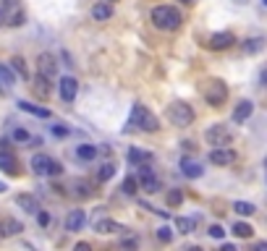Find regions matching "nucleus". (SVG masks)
I'll return each instance as SVG.
<instances>
[{
  "instance_id": "nucleus-34",
  "label": "nucleus",
  "mask_w": 267,
  "mask_h": 251,
  "mask_svg": "<svg viewBox=\"0 0 267 251\" xmlns=\"http://www.w3.org/2000/svg\"><path fill=\"white\" fill-rule=\"evenodd\" d=\"M262 50V39H247L243 44V53H259Z\"/></svg>"
},
{
  "instance_id": "nucleus-7",
  "label": "nucleus",
  "mask_w": 267,
  "mask_h": 251,
  "mask_svg": "<svg viewBox=\"0 0 267 251\" xmlns=\"http://www.w3.org/2000/svg\"><path fill=\"white\" fill-rule=\"evenodd\" d=\"M58 92H60V100L63 102H74L76 95H79V81L74 76H63L58 81Z\"/></svg>"
},
{
  "instance_id": "nucleus-46",
  "label": "nucleus",
  "mask_w": 267,
  "mask_h": 251,
  "mask_svg": "<svg viewBox=\"0 0 267 251\" xmlns=\"http://www.w3.org/2000/svg\"><path fill=\"white\" fill-rule=\"evenodd\" d=\"M0 24H3V13H0Z\"/></svg>"
},
{
  "instance_id": "nucleus-29",
  "label": "nucleus",
  "mask_w": 267,
  "mask_h": 251,
  "mask_svg": "<svg viewBox=\"0 0 267 251\" xmlns=\"http://www.w3.org/2000/svg\"><path fill=\"white\" fill-rule=\"evenodd\" d=\"M137 186H139V180H137V178H134V175H126V178H123V184H121V189H123V194H128V196H134V194H137V191H139Z\"/></svg>"
},
{
  "instance_id": "nucleus-45",
  "label": "nucleus",
  "mask_w": 267,
  "mask_h": 251,
  "mask_svg": "<svg viewBox=\"0 0 267 251\" xmlns=\"http://www.w3.org/2000/svg\"><path fill=\"white\" fill-rule=\"evenodd\" d=\"M236 3H247V0H236Z\"/></svg>"
},
{
  "instance_id": "nucleus-44",
  "label": "nucleus",
  "mask_w": 267,
  "mask_h": 251,
  "mask_svg": "<svg viewBox=\"0 0 267 251\" xmlns=\"http://www.w3.org/2000/svg\"><path fill=\"white\" fill-rule=\"evenodd\" d=\"M181 3H184V6H191V3H194V0H181Z\"/></svg>"
},
{
  "instance_id": "nucleus-12",
  "label": "nucleus",
  "mask_w": 267,
  "mask_h": 251,
  "mask_svg": "<svg viewBox=\"0 0 267 251\" xmlns=\"http://www.w3.org/2000/svg\"><path fill=\"white\" fill-rule=\"evenodd\" d=\"M84 222H86V212L84 210H71L69 215H65V231L76 233V231L84 227Z\"/></svg>"
},
{
  "instance_id": "nucleus-8",
  "label": "nucleus",
  "mask_w": 267,
  "mask_h": 251,
  "mask_svg": "<svg viewBox=\"0 0 267 251\" xmlns=\"http://www.w3.org/2000/svg\"><path fill=\"white\" fill-rule=\"evenodd\" d=\"M210 163L212 165H233L236 163V152L231 147H215L210 152Z\"/></svg>"
},
{
  "instance_id": "nucleus-1",
  "label": "nucleus",
  "mask_w": 267,
  "mask_h": 251,
  "mask_svg": "<svg viewBox=\"0 0 267 251\" xmlns=\"http://www.w3.org/2000/svg\"><path fill=\"white\" fill-rule=\"evenodd\" d=\"M126 131H147V133H154V131H160V121L144 105H134L131 107V116H128Z\"/></svg>"
},
{
  "instance_id": "nucleus-21",
  "label": "nucleus",
  "mask_w": 267,
  "mask_h": 251,
  "mask_svg": "<svg viewBox=\"0 0 267 251\" xmlns=\"http://www.w3.org/2000/svg\"><path fill=\"white\" fill-rule=\"evenodd\" d=\"M110 16H113V6H110L107 0H102V3H97V6L92 8V18H95V21H107Z\"/></svg>"
},
{
  "instance_id": "nucleus-23",
  "label": "nucleus",
  "mask_w": 267,
  "mask_h": 251,
  "mask_svg": "<svg viewBox=\"0 0 267 251\" xmlns=\"http://www.w3.org/2000/svg\"><path fill=\"white\" fill-rule=\"evenodd\" d=\"M34 92L44 100V97H50V76H44V74H37L34 79Z\"/></svg>"
},
{
  "instance_id": "nucleus-31",
  "label": "nucleus",
  "mask_w": 267,
  "mask_h": 251,
  "mask_svg": "<svg viewBox=\"0 0 267 251\" xmlns=\"http://www.w3.org/2000/svg\"><path fill=\"white\" fill-rule=\"evenodd\" d=\"M11 65H13V71H16V74H21V79H27V76H29V74H27V63H24V58H13Z\"/></svg>"
},
{
  "instance_id": "nucleus-36",
  "label": "nucleus",
  "mask_w": 267,
  "mask_h": 251,
  "mask_svg": "<svg viewBox=\"0 0 267 251\" xmlns=\"http://www.w3.org/2000/svg\"><path fill=\"white\" fill-rule=\"evenodd\" d=\"M212 238H222V236H226V231H222V227L220 225H210V231H207Z\"/></svg>"
},
{
  "instance_id": "nucleus-32",
  "label": "nucleus",
  "mask_w": 267,
  "mask_h": 251,
  "mask_svg": "<svg viewBox=\"0 0 267 251\" xmlns=\"http://www.w3.org/2000/svg\"><path fill=\"white\" fill-rule=\"evenodd\" d=\"M158 241H163V243H170V241H173V231H170L168 225L158 227Z\"/></svg>"
},
{
  "instance_id": "nucleus-43",
  "label": "nucleus",
  "mask_w": 267,
  "mask_h": 251,
  "mask_svg": "<svg viewBox=\"0 0 267 251\" xmlns=\"http://www.w3.org/2000/svg\"><path fill=\"white\" fill-rule=\"evenodd\" d=\"M6 191H8V186L3 184V180H0V194H6Z\"/></svg>"
},
{
  "instance_id": "nucleus-6",
  "label": "nucleus",
  "mask_w": 267,
  "mask_h": 251,
  "mask_svg": "<svg viewBox=\"0 0 267 251\" xmlns=\"http://www.w3.org/2000/svg\"><path fill=\"white\" fill-rule=\"evenodd\" d=\"M3 21L8 27H21L24 24V11H21L18 0H3Z\"/></svg>"
},
{
  "instance_id": "nucleus-10",
  "label": "nucleus",
  "mask_w": 267,
  "mask_h": 251,
  "mask_svg": "<svg viewBox=\"0 0 267 251\" xmlns=\"http://www.w3.org/2000/svg\"><path fill=\"white\" fill-rule=\"evenodd\" d=\"M139 184H142V189L147 191V194H154L160 189V180H158V175L152 173V168H147V163H144V168L139 170Z\"/></svg>"
},
{
  "instance_id": "nucleus-13",
  "label": "nucleus",
  "mask_w": 267,
  "mask_h": 251,
  "mask_svg": "<svg viewBox=\"0 0 267 251\" xmlns=\"http://www.w3.org/2000/svg\"><path fill=\"white\" fill-rule=\"evenodd\" d=\"M37 68H39V74L50 76V79L58 74V63H55V58H53L50 53H42V55L37 58Z\"/></svg>"
},
{
  "instance_id": "nucleus-16",
  "label": "nucleus",
  "mask_w": 267,
  "mask_h": 251,
  "mask_svg": "<svg viewBox=\"0 0 267 251\" xmlns=\"http://www.w3.org/2000/svg\"><path fill=\"white\" fill-rule=\"evenodd\" d=\"M252 110H254V105H252L249 100H241V102L236 105V110H233V123L249 121V118H252Z\"/></svg>"
},
{
  "instance_id": "nucleus-4",
  "label": "nucleus",
  "mask_w": 267,
  "mask_h": 251,
  "mask_svg": "<svg viewBox=\"0 0 267 251\" xmlns=\"http://www.w3.org/2000/svg\"><path fill=\"white\" fill-rule=\"evenodd\" d=\"M205 100H207V105L220 107L222 102L228 100V86H226V81H220V79H210V81H207V86H205Z\"/></svg>"
},
{
  "instance_id": "nucleus-18",
  "label": "nucleus",
  "mask_w": 267,
  "mask_h": 251,
  "mask_svg": "<svg viewBox=\"0 0 267 251\" xmlns=\"http://www.w3.org/2000/svg\"><path fill=\"white\" fill-rule=\"evenodd\" d=\"M16 204H18V207L24 210V212H32V215L39 212V201H37V196H32V194H18Z\"/></svg>"
},
{
  "instance_id": "nucleus-41",
  "label": "nucleus",
  "mask_w": 267,
  "mask_h": 251,
  "mask_svg": "<svg viewBox=\"0 0 267 251\" xmlns=\"http://www.w3.org/2000/svg\"><path fill=\"white\" fill-rule=\"evenodd\" d=\"M76 251H89V243H76Z\"/></svg>"
},
{
  "instance_id": "nucleus-38",
  "label": "nucleus",
  "mask_w": 267,
  "mask_h": 251,
  "mask_svg": "<svg viewBox=\"0 0 267 251\" xmlns=\"http://www.w3.org/2000/svg\"><path fill=\"white\" fill-rule=\"evenodd\" d=\"M37 222L44 227V225H50V215L48 212H37Z\"/></svg>"
},
{
  "instance_id": "nucleus-25",
  "label": "nucleus",
  "mask_w": 267,
  "mask_h": 251,
  "mask_svg": "<svg viewBox=\"0 0 267 251\" xmlns=\"http://www.w3.org/2000/svg\"><path fill=\"white\" fill-rule=\"evenodd\" d=\"M231 231H233V236H238V238H252V236H254V227H252L249 222H236Z\"/></svg>"
},
{
  "instance_id": "nucleus-15",
  "label": "nucleus",
  "mask_w": 267,
  "mask_h": 251,
  "mask_svg": "<svg viewBox=\"0 0 267 251\" xmlns=\"http://www.w3.org/2000/svg\"><path fill=\"white\" fill-rule=\"evenodd\" d=\"M50 165H53V157H48V154H34L32 157V170L37 175H50Z\"/></svg>"
},
{
  "instance_id": "nucleus-47",
  "label": "nucleus",
  "mask_w": 267,
  "mask_h": 251,
  "mask_svg": "<svg viewBox=\"0 0 267 251\" xmlns=\"http://www.w3.org/2000/svg\"><path fill=\"white\" fill-rule=\"evenodd\" d=\"M107 3H116V0H107Z\"/></svg>"
},
{
  "instance_id": "nucleus-5",
  "label": "nucleus",
  "mask_w": 267,
  "mask_h": 251,
  "mask_svg": "<svg viewBox=\"0 0 267 251\" xmlns=\"http://www.w3.org/2000/svg\"><path fill=\"white\" fill-rule=\"evenodd\" d=\"M205 139H207V144H210V147H231L233 133H231V128H228V126L215 123V126H210V128H207Z\"/></svg>"
},
{
  "instance_id": "nucleus-9",
  "label": "nucleus",
  "mask_w": 267,
  "mask_h": 251,
  "mask_svg": "<svg viewBox=\"0 0 267 251\" xmlns=\"http://www.w3.org/2000/svg\"><path fill=\"white\" fill-rule=\"evenodd\" d=\"M233 42H236V37H233L231 32H215V34L207 39V48H210V50H228Z\"/></svg>"
},
{
  "instance_id": "nucleus-3",
  "label": "nucleus",
  "mask_w": 267,
  "mask_h": 251,
  "mask_svg": "<svg viewBox=\"0 0 267 251\" xmlns=\"http://www.w3.org/2000/svg\"><path fill=\"white\" fill-rule=\"evenodd\" d=\"M168 118H170L173 126L186 128V126L194 123V110H191V105H186V102H173V105L168 107Z\"/></svg>"
},
{
  "instance_id": "nucleus-28",
  "label": "nucleus",
  "mask_w": 267,
  "mask_h": 251,
  "mask_svg": "<svg viewBox=\"0 0 267 251\" xmlns=\"http://www.w3.org/2000/svg\"><path fill=\"white\" fill-rule=\"evenodd\" d=\"M113 175H116V165H113V163H105V165L97 170V180H102V184H107Z\"/></svg>"
},
{
  "instance_id": "nucleus-26",
  "label": "nucleus",
  "mask_w": 267,
  "mask_h": 251,
  "mask_svg": "<svg viewBox=\"0 0 267 251\" xmlns=\"http://www.w3.org/2000/svg\"><path fill=\"white\" fill-rule=\"evenodd\" d=\"M233 212L241 215V217H249V215L257 212V207H254L252 201H236V204H233Z\"/></svg>"
},
{
  "instance_id": "nucleus-22",
  "label": "nucleus",
  "mask_w": 267,
  "mask_h": 251,
  "mask_svg": "<svg viewBox=\"0 0 267 251\" xmlns=\"http://www.w3.org/2000/svg\"><path fill=\"white\" fill-rule=\"evenodd\" d=\"M126 157H128V163H131V165H144V163H149V159H152V154H149V152L137 149V147H131Z\"/></svg>"
},
{
  "instance_id": "nucleus-17",
  "label": "nucleus",
  "mask_w": 267,
  "mask_h": 251,
  "mask_svg": "<svg viewBox=\"0 0 267 251\" xmlns=\"http://www.w3.org/2000/svg\"><path fill=\"white\" fill-rule=\"evenodd\" d=\"M18 110L29 112V116H34V118H50V110H48V107H42V105H34V102L18 100Z\"/></svg>"
},
{
  "instance_id": "nucleus-2",
  "label": "nucleus",
  "mask_w": 267,
  "mask_h": 251,
  "mask_svg": "<svg viewBox=\"0 0 267 251\" xmlns=\"http://www.w3.org/2000/svg\"><path fill=\"white\" fill-rule=\"evenodd\" d=\"M152 24L158 29H163V32H175L184 24V16L178 13V8H173V6H158L152 11Z\"/></svg>"
},
{
  "instance_id": "nucleus-30",
  "label": "nucleus",
  "mask_w": 267,
  "mask_h": 251,
  "mask_svg": "<svg viewBox=\"0 0 267 251\" xmlns=\"http://www.w3.org/2000/svg\"><path fill=\"white\" fill-rule=\"evenodd\" d=\"M0 81H3L8 89L16 84V76H13V71H11V68L8 65H0Z\"/></svg>"
},
{
  "instance_id": "nucleus-27",
  "label": "nucleus",
  "mask_w": 267,
  "mask_h": 251,
  "mask_svg": "<svg viewBox=\"0 0 267 251\" xmlns=\"http://www.w3.org/2000/svg\"><path fill=\"white\" fill-rule=\"evenodd\" d=\"M76 157L79 159H95L97 157V147H92V144H79L76 147Z\"/></svg>"
},
{
  "instance_id": "nucleus-39",
  "label": "nucleus",
  "mask_w": 267,
  "mask_h": 251,
  "mask_svg": "<svg viewBox=\"0 0 267 251\" xmlns=\"http://www.w3.org/2000/svg\"><path fill=\"white\" fill-rule=\"evenodd\" d=\"M60 173H63V165L53 159V165H50V175H60Z\"/></svg>"
},
{
  "instance_id": "nucleus-33",
  "label": "nucleus",
  "mask_w": 267,
  "mask_h": 251,
  "mask_svg": "<svg viewBox=\"0 0 267 251\" xmlns=\"http://www.w3.org/2000/svg\"><path fill=\"white\" fill-rule=\"evenodd\" d=\"M181 201H184V194L178 191V189L168 191V204H170V207H178V204H181Z\"/></svg>"
},
{
  "instance_id": "nucleus-35",
  "label": "nucleus",
  "mask_w": 267,
  "mask_h": 251,
  "mask_svg": "<svg viewBox=\"0 0 267 251\" xmlns=\"http://www.w3.org/2000/svg\"><path fill=\"white\" fill-rule=\"evenodd\" d=\"M53 136H58V139H63V136H69V128H65L63 123H55V126H53Z\"/></svg>"
},
{
  "instance_id": "nucleus-24",
  "label": "nucleus",
  "mask_w": 267,
  "mask_h": 251,
  "mask_svg": "<svg viewBox=\"0 0 267 251\" xmlns=\"http://www.w3.org/2000/svg\"><path fill=\"white\" fill-rule=\"evenodd\" d=\"M194 225H196V220H194V217H178V220H175L178 233H184V236L194 233Z\"/></svg>"
},
{
  "instance_id": "nucleus-48",
  "label": "nucleus",
  "mask_w": 267,
  "mask_h": 251,
  "mask_svg": "<svg viewBox=\"0 0 267 251\" xmlns=\"http://www.w3.org/2000/svg\"><path fill=\"white\" fill-rule=\"evenodd\" d=\"M262 3H264V6H267V0H262Z\"/></svg>"
},
{
  "instance_id": "nucleus-42",
  "label": "nucleus",
  "mask_w": 267,
  "mask_h": 251,
  "mask_svg": "<svg viewBox=\"0 0 267 251\" xmlns=\"http://www.w3.org/2000/svg\"><path fill=\"white\" fill-rule=\"evenodd\" d=\"M6 92H8V86H6L3 81H0V95H6Z\"/></svg>"
},
{
  "instance_id": "nucleus-40",
  "label": "nucleus",
  "mask_w": 267,
  "mask_h": 251,
  "mask_svg": "<svg viewBox=\"0 0 267 251\" xmlns=\"http://www.w3.org/2000/svg\"><path fill=\"white\" fill-rule=\"evenodd\" d=\"M259 84H262V86H267V65L259 71Z\"/></svg>"
},
{
  "instance_id": "nucleus-37",
  "label": "nucleus",
  "mask_w": 267,
  "mask_h": 251,
  "mask_svg": "<svg viewBox=\"0 0 267 251\" xmlns=\"http://www.w3.org/2000/svg\"><path fill=\"white\" fill-rule=\"evenodd\" d=\"M13 139H16V142H29V133H27L24 128H16V131H13Z\"/></svg>"
},
{
  "instance_id": "nucleus-11",
  "label": "nucleus",
  "mask_w": 267,
  "mask_h": 251,
  "mask_svg": "<svg viewBox=\"0 0 267 251\" xmlns=\"http://www.w3.org/2000/svg\"><path fill=\"white\" fill-rule=\"evenodd\" d=\"M0 170L8 175H18V159L11 149H0Z\"/></svg>"
},
{
  "instance_id": "nucleus-20",
  "label": "nucleus",
  "mask_w": 267,
  "mask_h": 251,
  "mask_svg": "<svg viewBox=\"0 0 267 251\" xmlns=\"http://www.w3.org/2000/svg\"><path fill=\"white\" fill-rule=\"evenodd\" d=\"M181 170H184V175H186V178H199V175L205 173V170H202V165L194 163V159H189V157H184V159H181Z\"/></svg>"
},
{
  "instance_id": "nucleus-19",
  "label": "nucleus",
  "mask_w": 267,
  "mask_h": 251,
  "mask_svg": "<svg viewBox=\"0 0 267 251\" xmlns=\"http://www.w3.org/2000/svg\"><path fill=\"white\" fill-rule=\"evenodd\" d=\"M95 227H97V233H102V236H105V233H121V231H126V227H123L121 222H116V220H110V217H105V220L100 217Z\"/></svg>"
},
{
  "instance_id": "nucleus-14",
  "label": "nucleus",
  "mask_w": 267,
  "mask_h": 251,
  "mask_svg": "<svg viewBox=\"0 0 267 251\" xmlns=\"http://www.w3.org/2000/svg\"><path fill=\"white\" fill-rule=\"evenodd\" d=\"M21 231H24V225H21L18 220H13V217H6V220H0V236H3V238L18 236Z\"/></svg>"
}]
</instances>
